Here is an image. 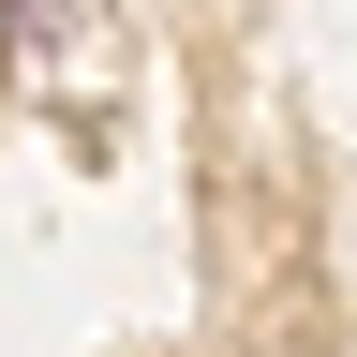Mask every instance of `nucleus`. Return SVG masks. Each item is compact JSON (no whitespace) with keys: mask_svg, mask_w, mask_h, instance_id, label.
<instances>
[{"mask_svg":"<svg viewBox=\"0 0 357 357\" xmlns=\"http://www.w3.org/2000/svg\"><path fill=\"white\" fill-rule=\"evenodd\" d=\"M60 15H75V0H0V45H15V60H45V45H60Z\"/></svg>","mask_w":357,"mask_h":357,"instance_id":"f257e3e1","label":"nucleus"}]
</instances>
